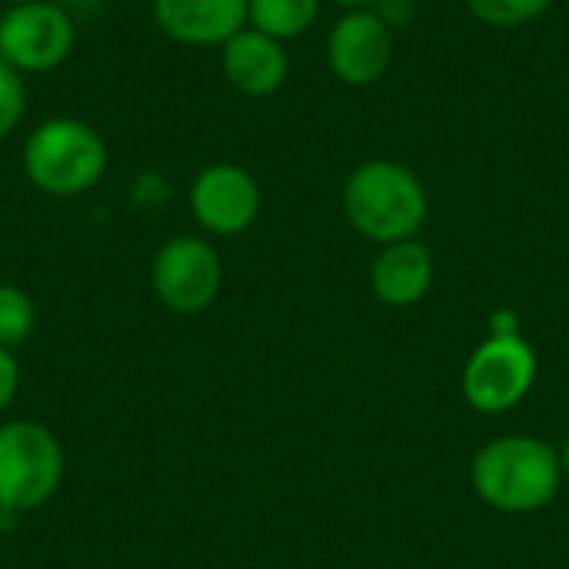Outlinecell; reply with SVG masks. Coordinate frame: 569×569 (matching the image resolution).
<instances>
[{
    "mask_svg": "<svg viewBox=\"0 0 569 569\" xmlns=\"http://www.w3.org/2000/svg\"><path fill=\"white\" fill-rule=\"evenodd\" d=\"M343 213L367 240L380 247L413 240L427 220V190L410 167L377 157L347 177Z\"/></svg>",
    "mask_w": 569,
    "mask_h": 569,
    "instance_id": "1",
    "label": "cell"
},
{
    "mask_svg": "<svg viewBox=\"0 0 569 569\" xmlns=\"http://www.w3.org/2000/svg\"><path fill=\"white\" fill-rule=\"evenodd\" d=\"M20 163L40 193L80 197L103 180L110 153L100 130L87 120L50 117L27 133Z\"/></svg>",
    "mask_w": 569,
    "mask_h": 569,
    "instance_id": "2",
    "label": "cell"
},
{
    "mask_svg": "<svg viewBox=\"0 0 569 569\" xmlns=\"http://www.w3.org/2000/svg\"><path fill=\"white\" fill-rule=\"evenodd\" d=\"M560 457L533 437H503L473 460V490L503 513H533L560 490Z\"/></svg>",
    "mask_w": 569,
    "mask_h": 569,
    "instance_id": "3",
    "label": "cell"
},
{
    "mask_svg": "<svg viewBox=\"0 0 569 569\" xmlns=\"http://www.w3.org/2000/svg\"><path fill=\"white\" fill-rule=\"evenodd\" d=\"M63 480V447L37 420L0 423V510L43 507Z\"/></svg>",
    "mask_w": 569,
    "mask_h": 569,
    "instance_id": "4",
    "label": "cell"
},
{
    "mask_svg": "<svg viewBox=\"0 0 569 569\" xmlns=\"http://www.w3.org/2000/svg\"><path fill=\"white\" fill-rule=\"evenodd\" d=\"M77 43V23L57 0H30L0 13V57L20 73L57 70Z\"/></svg>",
    "mask_w": 569,
    "mask_h": 569,
    "instance_id": "5",
    "label": "cell"
},
{
    "mask_svg": "<svg viewBox=\"0 0 569 569\" xmlns=\"http://www.w3.org/2000/svg\"><path fill=\"white\" fill-rule=\"evenodd\" d=\"M150 283L160 303L173 313L207 310L223 283V263L203 237H170L150 267Z\"/></svg>",
    "mask_w": 569,
    "mask_h": 569,
    "instance_id": "6",
    "label": "cell"
},
{
    "mask_svg": "<svg viewBox=\"0 0 569 569\" xmlns=\"http://www.w3.org/2000/svg\"><path fill=\"white\" fill-rule=\"evenodd\" d=\"M533 377V350L517 333H497L470 357L463 370V393L480 413H503L530 393Z\"/></svg>",
    "mask_w": 569,
    "mask_h": 569,
    "instance_id": "7",
    "label": "cell"
},
{
    "mask_svg": "<svg viewBox=\"0 0 569 569\" xmlns=\"http://www.w3.org/2000/svg\"><path fill=\"white\" fill-rule=\"evenodd\" d=\"M393 27L373 10H347L327 33V67L347 87H373L393 63Z\"/></svg>",
    "mask_w": 569,
    "mask_h": 569,
    "instance_id": "8",
    "label": "cell"
},
{
    "mask_svg": "<svg viewBox=\"0 0 569 569\" xmlns=\"http://www.w3.org/2000/svg\"><path fill=\"white\" fill-rule=\"evenodd\" d=\"M260 183L237 163H210L190 183L193 220L217 237H237L260 217Z\"/></svg>",
    "mask_w": 569,
    "mask_h": 569,
    "instance_id": "9",
    "label": "cell"
},
{
    "mask_svg": "<svg viewBox=\"0 0 569 569\" xmlns=\"http://www.w3.org/2000/svg\"><path fill=\"white\" fill-rule=\"evenodd\" d=\"M220 70L233 90L247 97H270L290 77V53L283 40L247 23L220 47Z\"/></svg>",
    "mask_w": 569,
    "mask_h": 569,
    "instance_id": "10",
    "label": "cell"
},
{
    "mask_svg": "<svg viewBox=\"0 0 569 569\" xmlns=\"http://www.w3.org/2000/svg\"><path fill=\"white\" fill-rule=\"evenodd\" d=\"M157 27L187 47H223L250 23V0H153Z\"/></svg>",
    "mask_w": 569,
    "mask_h": 569,
    "instance_id": "11",
    "label": "cell"
},
{
    "mask_svg": "<svg viewBox=\"0 0 569 569\" xmlns=\"http://www.w3.org/2000/svg\"><path fill=\"white\" fill-rule=\"evenodd\" d=\"M370 283L387 307H413L433 283V253L420 240L387 243L373 260Z\"/></svg>",
    "mask_w": 569,
    "mask_h": 569,
    "instance_id": "12",
    "label": "cell"
},
{
    "mask_svg": "<svg viewBox=\"0 0 569 569\" xmlns=\"http://www.w3.org/2000/svg\"><path fill=\"white\" fill-rule=\"evenodd\" d=\"M320 7L323 0H250V27L287 43L317 23Z\"/></svg>",
    "mask_w": 569,
    "mask_h": 569,
    "instance_id": "13",
    "label": "cell"
},
{
    "mask_svg": "<svg viewBox=\"0 0 569 569\" xmlns=\"http://www.w3.org/2000/svg\"><path fill=\"white\" fill-rule=\"evenodd\" d=\"M37 327V307L17 283H0V347L13 350L30 340Z\"/></svg>",
    "mask_w": 569,
    "mask_h": 569,
    "instance_id": "14",
    "label": "cell"
},
{
    "mask_svg": "<svg viewBox=\"0 0 569 569\" xmlns=\"http://www.w3.org/2000/svg\"><path fill=\"white\" fill-rule=\"evenodd\" d=\"M463 3L480 23L497 30H513L543 17L553 0H463Z\"/></svg>",
    "mask_w": 569,
    "mask_h": 569,
    "instance_id": "15",
    "label": "cell"
},
{
    "mask_svg": "<svg viewBox=\"0 0 569 569\" xmlns=\"http://www.w3.org/2000/svg\"><path fill=\"white\" fill-rule=\"evenodd\" d=\"M27 113V83L23 73L13 70L0 57V140H7Z\"/></svg>",
    "mask_w": 569,
    "mask_h": 569,
    "instance_id": "16",
    "label": "cell"
},
{
    "mask_svg": "<svg viewBox=\"0 0 569 569\" xmlns=\"http://www.w3.org/2000/svg\"><path fill=\"white\" fill-rule=\"evenodd\" d=\"M17 387H20V363L13 357V350L0 347V413L13 403Z\"/></svg>",
    "mask_w": 569,
    "mask_h": 569,
    "instance_id": "17",
    "label": "cell"
},
{
    "mask_svg": "<svg viewBox=\"0 0 569 569\" xmlns=\"http://www.w3.org/2000/svg\"><path fill=\"white\" fill-rule=\"evenodd\" d=\"M333 3H340L347 10H357V7H377L380 0H333Z\"/></svg>",
    "mask_w": 569,
    "mask_h": 569,
    "instance_id": "18",
    "label": "cell"
},
{
    "mask_svg": "<svg viewBox=\"0 0 569 569\" xmlns=\"http://www.w3.org/2000/svg\"><path fill=\"white\" fill-rule=\"evenodd\" d=\"M560 467L567 470L569 473V440H567V447H563V457H560Z\"/></svg>",
    "mask_w": 569,
    "mask_h": 569,
    "instance_id": "19",
    "label": "cell"
},
{
    "mask_svg": "<svg viewBox=\"0 0 569 569\" xmlns=\"http://www.w3.org/2000/svg\"><path fill=\"white\" fill-rule=\"evenodd\" d=\"M7 7H17V3H30V0H3Z\"/></svg>",
    "mask_w": 569,
    "mask_h": 569,
    "instance_id": "20",
    "label": "cell"
}]
</instances>
